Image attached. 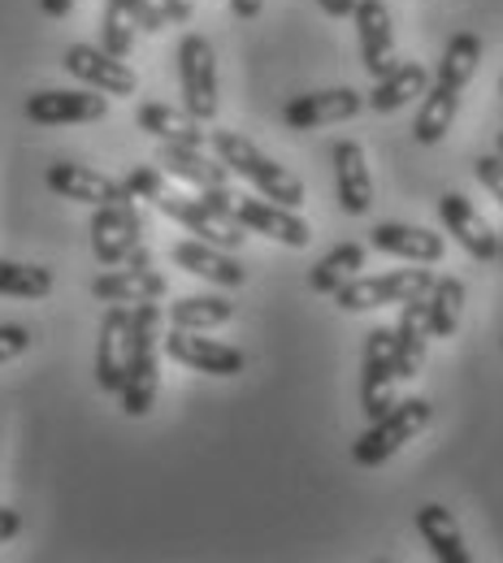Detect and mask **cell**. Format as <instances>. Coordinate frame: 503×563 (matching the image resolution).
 I'll return each instance as SVG.
<instances>
[{
    "instance_id": "6da1fadb",
    "label": "cell",
    "mask_w": 503,
    "mask_h": 563,
    "mask_svg": "<svg viewBox=\"0 0 503 563\" xmlns=\"http://www.w3.org/2000/svg\"><path fill=\"white\" fill-rule=\"evenodd\" d=\"M122 183L131 187V196H135V200H147L152 209H161L165 217H174L183 230H192V234H196V239H205V243H217V247H226V252H239V247H243V239H248V230H243L239 221L217 217V212L205 205V196H200V191H196V196L174 191V187L161 178V165H135Z\"/></svg>"
},
{
    "instance_id": "7a4b0ae2",
    "label": "cell",
    "mask_w": 503,
    "mask_h": 563,
    "mask_svg": "<svg viewBox=\"0 0 503 563\" xmlns=\"http://www.w3.org/2000/svg\"><path fill=\"white\" fill-rule=\"evenodd\" d=\"M478 66H482V35H473V31L451 35V44H447V53L438 62V78L430 82V96L422 100V113L413 122L417 143L434 147V143L447 140V131L456 122V109H460V91L469 87Z\"/></svg>"
},
{
    "instance_id": "3957f363",
    "label": "cell",
    "mask_w": 503,
    "mask_h": 563,
    "mask_svg": "<svg viewBox=\"0 0 503 563\" xmlns=\"http://www.w3.org/2000/svg\"><path fill=\"white\" fill-rule=\"evenodd\" d=\"M209 143H214L217 161L230 174H239L243 183H252L256 196H265L274 205H287V209H304V200H308L304 183L291 169H283L274 156H265L248 135H239V131H209Z\"/></svg>"
},
{
    "instance_id": "277c9868",
    "label": "cell",
    "mask_w": 503,
    "mask_h": 563,
    "mask_svg": "<svg viewBox=\"0 0 503 563\" xmlns=\"http://www.w3.org/2000/svg\"><path fill=\"white\" fill-rule=\"evenodd\" d=\"M156 347H161V308L135 303L131 308V364H127V382L118 390L127 417H147L156 404V386H161Z\"/></svg>"
},
{
    "instance_id": "5b68a950",
    "label": "cell",
    "mask_w": 503,
    "mask_h": 563,
    "mask_svg": "<svg viewBox=\"0 0 503 563\" xmlns=\"http://www.w3.org/2000/svg\"><path fill=\"white\" fill-rule=\"evenodd\" d=\"M434 408L430 399H404V404H391L378 421H369V429L352 442V460L360 468H378L386 464L395 451H404L426 424H430Z\"/></svg>"
},
{
    "instance_id": "8992f818",
    "label": "cell",
    "mask_w": 503,
    "mask_h": 563,
    "mask_svg": "<svg viewBox=\"0 0 503 563\" xmlns=\"http://www.w3.org/2000/svg\"><path fill=\"white\" fill-rule=\"evenodd\" d=\"M178 82H183V109L200 122H214L221 109L217 96V53L205 35H183L178 44Z\"/></svg>"
},
{
    "instance_id": "52a82bcc",
    "label": "cell",
    "mask_w": 503,
    "mask_h": 563,
    "mask_svg": "<svg viewBox=\"0 0 503 563\" xmlns=\"http://www.w3.org/2000/svg\"><path fill=\"white\" fill-rule=\"evenodd\" d=\"M430 286H434L430 269H391V274H378V278H352L348 286H339L335 290V303L343 312H369V308L422 299Z\"/></svg>"
},
{
    "instance_id": "ba28073f",
    "label": "cell",
    "mask_w": 503,
    "mask_h": 563,
    "mask_svg": "<svg viewBox=\"0 0 503 563\" xmlns=\"http://www.w3.org/2000/svg\"><path fill=\"white\" fill-rule=\"evenodd\" d=\"M144 243V217L135 209V200L122 205H100L91 212V252L105 269L127 265V256Z\"/></svg>"
},
{
    "instance_id": "9c48e42d",
    "label": "cell",
    "mask_w": 503,
    "mask_h": 563,
    "mask_svg": "<svg viewBox=\"0 0 503 563\" xmlns=\"http://www.w3.org/2000/svg\"><path fill=\"white\" fill-rule=\"evenodd\" d=\"M395 352H391V330L378 325L364 339V360H360V412L378 421L395 404Z\"/></svg>"
},
{
    "instance_id": "30bf717a",
    "label": "cell",
    "mask_w": 503,
    "mask_h": 563,
    "mask_svg": "<svg viewBox=\"0 0 503 563\" xmlns=\"http://www.w3.org/2000/svg\"><path fill=\"white\" fill-rule=\"evenodd\" d=\"M44 183H48V191H57L62 200H74V205H91V209H100V205H122V200H135L127 183H118V178H109V174H100V169L74 165V161H57V165H48Z\"/></svg>"
},
{
    "instance_id": "8fae6325",
    "label": "cell",
    "mask_w": 503,
    "mask_h": 563,
    "mask_svg": "<svg viewBox=\"0 0 503 563\" xmlns=\"http://www.w3.org/2000/svg\"><path fill=\"white\" fill-rule=\"evenodd\" d=\"M165 355L196 373H209V377H239L248 368V355L239 347L200 339V330H178V325H170V334H165Z\"/></svg>"
},
{
    "instance_id": "7c38bea8",
    "label": "cell",
    "mask_w": 503,
    "mask_h": 563,
    "mask_svg": "<svg viewBox=\"0 0 503 563\" xmlns=\"http://www.w3.org/2000/svg\"><path fill=\"white\" fill-rule=\"evenodd\" d=\"M109 113V96L96 87H78V91H35L26 96V118L35 126H83V122H100Z\"/></svg>"
},
{
    "instance_id": "4fadbf2b",
    "label": "cell",
    "mask_w": 503,
    "mask_h": 563,
    "mask_svg": "<svg viewBox=\"0 0 503 563\" xmlns=\"http://www.w3.org/2000/svg\"><path fill=\"white\" fill-rule=\"evenodd\" d=\"M131 364V303H109L96 339V386L105 395H118Z\"/></svg>"
},
{
    "instance_id": "5bb4252c",
    "label": "cell",
    "mask_w": 503,
    "mask_h": 563,
    "mask_svg": "<svg viewBox=\"0 0 503 563\" xmlns=\"http://www.w3.org/2000/svg\"><path fill=\"white\" fill-rule=\"evenodd\" d=\"M234 217L248 234H265V239H278L283 247H308L313 230L308 221L287 205H274L265 196H234Z\"/></svg>"
},
{
    "instance_id": "9a60e30c",
    "label": "cell",
    "mask_w": 503,
    "mask_h": 563,
    "mask_svg": "<svg viewBox=\"0 0 503 563\" xmlns=\"http://www.w3.org/2000/svg\"><path fill=\"white\" fill-rule=\"evenodd\" d=\"M438 217H442V225H447V234H456V243L473 256V261H500V234L491 230V221L482 217V212L473 209V200L469 196H460V191H447V196H438Z\"/></svg>"
},
{
    "instance_id": "2e32d148",
    "label": "cell",
    "mask_w": 503,
    "mask_h": 563,
    "mask_svg": "<svg viewBox=\"0 0 503 563\" xmlns=\"http://www.w3.org/2000/svg\"><path fill=\"white\" fill-rule=\"evenodd\" d=\"M357 35H360V62L373 78H386V74L400 66V53H395V22H391V9L386 0H357Z\"/></svg>"
},
{
    "instance_id": "e0dca14e",
    "label": "cell",
    "mask_w": 503,
    "mask_h": 563,
    "mask_svg": "<svg viewBox=\"0 0 503 563\" xmlns=\"http://www.w3.org/2000/svg\"><path fill=\"white\" fill-rule=\"evenodd\" d=\"M66 70H70L78 82L105 91V96H135V91H140L135 70H131L127 62H118L113 53L96 48V44H70V48H66Z\"/></svg>"
},
{
    "instance_id": "ac0fdd59",
    "label": "cell",
    "mask_w": 503,
    "mask_h": 563,
    "mask_svg": "<svg viewBox=\"0 0 503 563\" xmlns=\"http://www.w3.org/2000/svg\"><path fill=\"white\" fill-rule=\"evenodd\" d=\"M364 96L357 87H335V91H308V96H295L287 109H283V122L291 131H317V126H330V122H348L364 113Z\"/></svg>"
},
{
    "instance_id": "d6986e66",
    "label": "cell",
    "mask_w": 503,
    "mask_h": 563,
    "mask_svg": "<svg viewBox=\"0 0 503 563\" xmlns=\"http://www.w3.org/2000/svg\"><path fill=\"white\" fill-rule=\"evenodd\" d=\"M330 165H335V196H339V209L348 217H364L373 205V178H369V156L357 140L335 143L330 152Z\"/></svg>"
},
{
    "instance_id": "ffe728a7",
    "label": "cell",
    "mask_w": 503,
    "mask_h": 563,
    "mask_svg": "<svg viewBox=\"0 0 503 563\" xmlns=\"http://www.w3.org/2000/svg\"><path fill=\"white\" fill-rule=\"evenodd\" d=\"M156 165L183 183H192L196 191H226L230 187V169L217 161V156H205V147H187V143H161L156 147Z\"/></svg>"
},
{
    "instance_id": "44dd1931",
    "label": "cell",
    "mask_w": 503,
    "mask_h": 563,
    "mask_svg": "<svg viewBox=\"0 0 503 563\" xmlns=\"http://www.w3.org/2000/svg\"><path fill=\"white\" fill-rule=\"evenodd\" d=\"M369 243H373L378 252L400 256V261H413V265H434V261H442V252H447L442 234H434L426 225H404V221H382V225H373Z\"/></svg>"
},
{
    "instance_id": "7402d4cb",
    "label": "cell",
    "mask_w": 503,
    "mask_h": 563,
    "mask_svg": "<svg viewBox=\"0 0 503 563\" xmlns=\"http://www.w3.org/2000/svg\"><path fill=\"white\" fill-rule=\"evenodd\" d=\"M174 265H183L187 274L214 282V286H243L248 282V269L234 261V252L217 247V243H205V239H187V243H174Z\"/></svg>"
},
{
    "instance_id": "603a6c76",
    "label": "cell",
    "mask_w": 503,
    "mask_h": 563,
    "mask_svg": "<svg viewBox=\"0 0 503 563\" xmlns=\"http://www.w3.org/2000/svg\"><path fill=\"white\" fill-rule=\"evenodd\" d=\"M170 290V282L165 274H156L152 265L144 269H135V265H127V269H109V274H100V278L91 282V295L100 299V303H156L161 295Z\"/></svg>"
},
{
    "instance_id": "cb8c5ba5",
    "label": "cell",
    "mask_w": 503,
    "mask_h": 563,
    "mask_svg": "<svg viewBox=\"0 0 503 563\" xmlns=\"http://www.w3.org/2000/svg\"><path fill=\"white\" fill-rule=\"evenodd\" d=\"M400 308L404 312H400V325L391 330V352H395V377L408 382V377L422 373L426 343H430V334H426V295L422 299H408Z\"/></svg>"
},
{
    "instance_id": "d4e9b609",
    "label": "cell",
    "mask_w": 503,
    "mask_h": 563,
    "mask_svg": "<svg viewBox=\"0 0 503 563\" xmlns=\"http://www.w3.org/2000/svg\"><path fill=\"white\" fill-rule=\"evenodd\" d=\"M135 122H140V131L152 135L156 143H187V147H205V143H209V131H205V122H200V118H192L187 109L161 104V100L140 104Z\"/></svg>"
},
{
    "instance_id": "484cf974",
    "label": "cell",
    "mask_w": 503,
    "mask_h": 563,
    "mask_svg": "<svg viewBox=\"0 0 503 563\" xmlns=\"http://www.w3.org/2000/svg\"><path fill=\"white\" fill-rule=\"evenodd\" d=\"M417 529H422V538H426V547H430V555L438 563H473L469 547H464V533H460V525H456V516L447 507L426 503L417 511Z\"/></svg>"
},
{
    "instance_id": "4316f807",
    "label": "cell",
    "mask_w": 503,
    "mask_h": 563,
    "mask_svg": "<svg viewBox=\"0 0 503 563\" xmlns=\"http://www.w3.org/2000/svg\"><path fill=\"white\" fill-rule=\"evenodd\" d=\"M426 87H430V74H426L422 62H400L386 78H378L373 96H364V100H369L373 113H395V109H404L408 100H417Z\"/></svg>"
},
{
    "instance_id": "83f0119b",
    "label": "cell",
    "mask_w": 503,
    "mask_h": 563,
    "mask_svg": "<svg viewBox=\"0 0 503 563\" xmlns=\"http://www.w3.org/2000/svg\"><path fill=\"white\" fill-rule=\"evenodd\" d=\"M464 312V282L460 278H434L426 290V334L430 339H451Z\"/></svg>"
},
{
    "instance_id": "f1b7e54d",
    "label": "cell",
    "mask_w": 503,
    "mask_h": 563,
    "mask_svg": "<svg viewBox=\"0 0 503 563\" xmlns=\"http://www.w3.org/2000/svg\"><path fill=\"white\" fill-rule=\"evenodd\" d=\"M360 269H364V247H360V243H339L335 252H326V256L313 265L308 286H313L317 295H335L339 286H348L352 278H360Z\"/></svg>"
},
{
    "instance_id": "f546056e",
    "label": "cell",
    "mask_w": 503,
    "mask_h": 563,
    "mask_svg": "<svg viewBox=\"0 0 503 563\" xmlns=\"http://www.w3.org/2000/svg\"><path fill=\"white\" fill-rule=\"evenodd\" d=\"M234 317V303L221 295H183L170 303V325L178 330H217Z\"/></svg>"
},
{
    "instance_id": "4dcf8cb0",
    "label": "cell",
    "mask_w": 503,
    "mask_h": 563,
    "mask_svg": "<svg viewBox=\"0 0 503 563\" xmlns=\"http://www.w3.org/2000/svg\"><path fill=\"white\" fill-rule=\"evenodd\" d=\"M135 35H140V26H135V9H131V0H105L100 48H105V53H113L118 62H127V57H131V48H135Z\"/></svg>"
},
{
    "instance_id": "1f68e13d",
    "label": "cell",
    "mask_w": 503,
    "mask_h": 563,
    "mask_svg": "<svg viewBox=\"0 0 503 563\" xmlns=\"http://www.w3.org/2000/svg\"><path fill=\"white\" fill-rule=\"evenodd\" d=\"M0 295H9V299H44V295H53V269L0 261Z\"/></svg>"
},
{
    "instance_id": "d6a6232c",
    "label": "cell",
    "mask_w": 503,
    "mask_h": 563,
    "mask_svg": "<svg viewBox=\"0 0 503 563\" xmlns=\"http://www.w3.org/2000/svg\"><path fill=\"white\" fill-rule=\"evenodd\" d=\"M473 169H478V183H482V187H486V191L503 205V156L500 152H495V156H478V161H473Z\"/></svg>"
},
{
    "instance_id": "836d02e7",
    "label": "cell",
    "mask_w": 503,
    "mask_h": 563,
    "mask_svg": "<svg viewBox=\"0 0 503 563\" xmlns=\"http://www.w3.org/2000/svg\"><path fill=\"white\" fill-rule=\"evenodd\" d=\"M26 347H31V334L22 325H0V364L13 360V355H22Z\"/></svg>"
},
{
    "instance_id": "e575fe53",
    "label": "cell",
    "mask_w": 503,
    "mask_h": 563,
    "mask_svg": "<svg viewBox=\"0 0 503 563\" xmlns=\"http://www.w3.org/2000/svg\"><path fill=\"white\" fill-rule=\"evenodd\" d=\"M18 533H22V511L0 507V547H4L9 538H18Z\"/></svg>"
},
{
    "instance_id": "d590c367",
    "label": "cell",
    "mask_w": 503,
    "mask_h": 563,
    "mask_svg": "<svg viewBox=\"0 0 503 563\" xmlns=\"http://www.w3.org/2000/svg\"><path fill=\"white\" fill-rule=\"evenodd\" d=\"M261 4H265V0H230V13H234L239 22H252V18L261 13Z\"/></svg>"
},
{
    "instance_id": "8d00e7d4",
    "label": "cell",
    "mask_w": 503,
    "mask_h": 563,
    "mask_svg": "<svg viewBox=\"0 0 503 563\" xmlns=\"http://www.w3.org/2000/svg\"><path fill=\"white\" fill-rule=\"evenodd\" d=\"M317 4H321L330 18H352V13H357V0H317Z\"/></svg>"
},
{
    "instance_id": "74e56055",
    "label": "cell",
    "mask_w": 503,
    "mask_h": 563,
    "mask_svg": "<svg viewBox=\"0 0 503 563\" xmlns=\"http://www.w3.org/2000/svg\"><path fill=\"white\" fill-rule=\"evenodd\" d=\"M40 9H44L48 18H66L74 9V0H40Z\"/></svg>"
},
{
    "instance_id": "f35d334b",
    "label": "cell",
    "mask_w": 503,
    "mask_h": 563,
    "mask_svg": "<svg viewBox=\"0 0 503 563\" xmlns=\"http://www.w3.org/2000/svg\"><path fill=\"white\" fill-rule=\"evenodd\" d=\"M500 261H503V234H500Z\"/></svg>"
},
{
    "instance_id": "ab89813d",
    "label": "cell",
    "mask_w": 503,
    "mask_h": 563,
    "mask_svg": "<svg viewBox=\"0 0 503 563\" xmlns=\"http://www.w3.org/2000/svg\"><path fill=\"white\" fill-rule=\"evenodd\" d=\"M500 156H503V131H500Z\"/></svg>"
},
{
    "instance_id": "60d3db41",
    "label": "cell",
    "mask_w": 503,
    "mask_h": 563,
    "mask_svg": "<svg viewBox=\"0 0 503 563\" xmlns=\"http://www.w3.org/2000/svg\"><path fill=\"white\" fill-rule=\"evenodd\" d=\"M500 96H503V78H500Z\"/></svg>"
}]
</instances>
